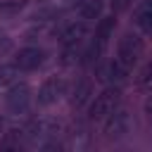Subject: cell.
Masks as SVG:
<instances>
[{"label": "cell", "mask_w": 152, "mask_h": 152, "mask_svg": "<svg viewBox=\"0 0 152 152\" xmlns=\"http://www.w3.org/2000/svg\"><path fill=\"white\" fill-rule=\"evenodd\" d=\"M145 52V38L140 31H124L116 40V50H114V59L124 66V69H133L140 57Z\"/></svg>", "instance_id": "cell-1"}, {"label": "cell", "mask_w": 152, "mask_h": 152, "mask_svg": "<svg viewBox=\"0 0 152 152\" xmlns=\"http://www.w3.org/2000/svg\"><path fill=\"white\" fill-rule=\"evenodd\" d=\"M121 107V90H119V86H104L97 95H93V100H90V104L86 107V112H88V121L90 124H102L112 112H116Z\"/></svg>", "instance_id": "cell-2"}, {"label": "cell", "mask_w": 152, "mask_h": 152, "mask_svg": "<svg viewBox=\"0 0 152 152\" xmlns=\"http://www.w3.org/2000/svg\"><path fill=\"white\" fill-rule=\"evenodd\" d=\"M33 102H36V95H33L31 86L24 83V81L12 83L7 88V93H5V109L10 114H14V116H24L33 107Z\"/></svg>", "instance_id": "cell-3"}, {"label": "cell", "mask_w": 152, "mask_h": 152, "mask_svg": "<svg viewBox=\"0 0 152 152\" xmlns=\"http://www.w3.org/2000/svg\"><path fill=\"white\" fill-rule=\"evenodd\" d=\"M66 90H69L66 78L59 76V74H52V76H48V78L40 81V86L36 90V104L38 107H52L59 100H64Z\"/></svg>", "instance_id": "cell-4"}, {"label": "cell", "mask_w": 152, "mask_h": 152, "mask_svg": "<svg viewBox=\"0 0 152 152\" xmlns=\"http://www.w3.org/2000/svg\"><path fill=\"white\" fill-rule=\"evenodd\" d=\"M133 131V116L126 107H119L116 112H112L104 121H102V133L107 140H124L128 133Z\"/></svg>", "instance_id": "cell-5"}, {"label": "cell", "mask_w": 152, "mask_h": 152, "mask_svg": "<svg viewBox=\"0 0 152 152\" xmlns=\"http://www.w3.org/2000/svg\"><path fill=\"white\" fill-rule=\"evenodd\" d=\"M88 33H90V21H86V19L78 17V19L66 21V24L59 28V33H57V43H59V48H62V45L83 48L86 40H88Z\"/></svg>", "instance_id": "cell-6"}, {"label": "cell", "mask_w": 152, "mask_h": 152, "mask_svg": "<svg viewBox=\"0 0 152 152\" xmlns=\"http://www.w3.org/2000/svg\"><path fill=\"white\" fill-rule=\"evenodd\" d=\"M12 62L17 64V69H19L21 74L38 71V69L45 64V50H43L40 45H33V43H28V45H24V48H19V50L14 52Z\"/></svg>", "instance_id": "cell-7"}, {"label": "cell", "mask_w": 152, "mask_h": 152, "mask_svg": "<svg viewBox=\"0 0 152 152\" xmlns=\"http://www.w3.org/2000/svg\"><path fill=\"white\" fill-rule=\"evenodd\" d=\"M93 145V133L88 128V124H76L69 131H64V147L69 150H88Z\"/></svg>", "instance_id": "cell-8"}, {"label": "cell", "mask_w": 152, "mask_h": 152, "mask_svg": "<svg viewBox=\"0 0 152 152\" xmlns=\"http://www.w3.org/2000/svg\"><path fill=\"white\" fill-rule=\"evenodd\" d=\"M133 26L142 36H152V0L138 2V7L133 10Z\"/></svg>", "instance_id": "cell-9"}, {"label": "cell", "mask_w": 152, "mask_h": 152, "mask_svg": "<svg viewBox=\"0 0 152 152\" xmlns=\"http://www.w3.org/2000/svg\"><path fill=\"white\" fill-rule=\"evenodd\" d=\"M90 100H93V81H90V78H81V81L74 86V90H71L69 104H71L74 112H78V109L88 107Z\"/></svg>", "instance_id": "cell-10"}, {"label": "cell", "mask_w": 152, "mask_h": 152, "mask_svg": "<svg viewBox=\"0 0 152 152\" xmlns=\"http://www.w3.org/2000/svg\"><path fill=\"white\" fill-rule=\"evenodd\" d=\"M128 74H131V71H128V69H124L114 57H112L109 62H104V64H102V69H100V76L107 81V86H109V83H112V86H119L121 81H126V78H128Z\"/></svg>", "instance_id": "cell-11"}, {"label": "cell", "mask_w": 152, "mask_h": 152, "mask_svg": "<svg viewBox=\"0 0 152 152\" xmlns=\"http://www.w3.org/2000/svg\"><path fill=\"white\" fill-rule=\"evenodd\" d=\"M76 12L81 19L86 21H97L102 14H104V2L102 0H81L76 5Z\"/></svg>", "instance_id": "cell-12"}, {"label": "cell", "mask_w": 152, "mask_h": 152, "mask_svg": "<svg viewBox=\"0 0 152 152\" xmlns=\"http://www.w3.org/2000/svg\"><path fill=\"white\" fill-rule=\"evenodd\" d=\"M19 69L14 62H0V88H10L12 83L19 81Z\"/></svg>", "instance_id": "cell-13"}, {"label": "cell", "mask_w": 152, "mask_h": 152, "mask_svg": "<svg viewBox=\"0 0 152 152\" xmlns=\"http://www.w3.org/2000/svg\"><path fill=\"white\" fill-rule=\"evenodd\" d=\"M135 86H138L140 90H147V93L152 90V57L140 64V69H138V74H135Z\"/></svg>", "instance_id": "cell-14"}, {"label": "cell", "mask_w": 152, "mask_h": 152, "mask_svg": "<svg viewBox=\"0 0 152 152\" xmlns=\"http://www.w3.org/2000/svg\"><path fill=\"white\" fill-rule=\"evenodd\" d=\"M12 45H14V40H12V36H10V31L0 26V57L7 55V52H12Z\"/></svg>", "instance_id": "cell-15"}, {"label": "cell", "mask_w": 152, "mask_h": 152, "mask_svg": "<svg viewBox=\"0 0 152 152\" xmlns=\"http://www.w3.org/2000/svg\"><path fill=\"white\" fill-rule=\"evenodd\" d=\"M17 7H19V0H0V14L14 12Z\"/></svg>", "instance_id": "cell-16"}, {"label": "cell", "mask_w": 152, "mask_h": 152, "mask_svg": "<svg viewBox=\"0 0 152 152\" xmlns=\"http://www.w3.org/2000/svg\"><path fill=\"white\" fill-rule=\"evenodd\" d=\"M142 112H145L147 119H152V90H150V95H147L145 102H142Z\"/></svg>", "instance_id": "cell-17"}, {"label": "cell", "mask_w": 152, "mask_h": 152, "mask_svg": "<svg viewBox=\"0 0 152 152\" xmlns=\"http://www.w3.org/2000/svg\"><path fill=\"white\" fill-rule=\"evenodd\" d=\"M128 2H131V0H112L114 10H124V7H128Z\"/></svg>", "instance_id": "cell-18"}, {"label": "cell", "mask_w": 152, "mask_h": 152, "mask_svg": "<svg viewBox=\"0 0 152 152\" xmlns=\"http://www.w3.org/2000/svg\"><path fill=\"white\" fill-rule=\"evenodd\" d=\"M0 138H5V119L0 116Z\"/></svg>", "instance_id": "cell-19"}, {"label": "cell", "mask_w": 152, "mask_h": 152, "mask_svg": "<svg viewBox=\"0 0 152 152\" xmlns=\"http://www.w3.org/2000/svg\"><path fill=\"white\" fill-rule=\"evenodd\" d=\"M150 135H152V119H150Z\"/></svg>", "instance_id": "cell-20"}]
</instances>
